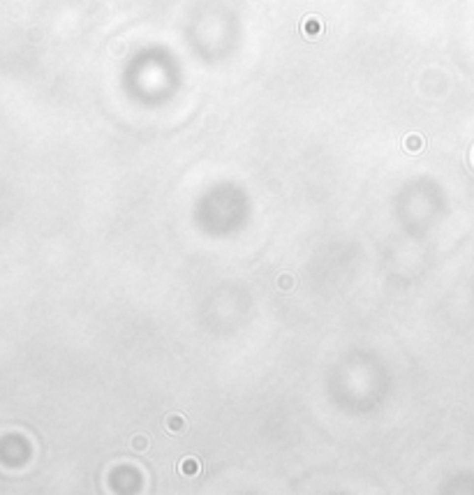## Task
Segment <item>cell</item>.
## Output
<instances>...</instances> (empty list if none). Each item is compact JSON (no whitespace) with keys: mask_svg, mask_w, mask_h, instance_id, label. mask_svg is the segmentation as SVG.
<instances>
[{"mask_svg":"<svg viewBox=\"0 0 474 495\" xmlns=\"http://www.w3.org/2000/svg\"><path fill=\"white\" fill-rule=\"evenodd\" d=\"M303 33H306V37H319V33H321L319 19H315V16H308L306 21H303Z\"/></svg>","mask_w":474,"mask_h":495,"instance_id":"cell-1","label":"cell"}]
</instances>
